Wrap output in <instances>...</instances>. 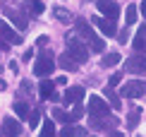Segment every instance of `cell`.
Returning a JSON list of instances; mask_svg holds the SVG:
<instances>
[{
    "instance_id": "obj_1",
    "label": "cell",
    "mask_w": 146,
    "mask_h": 137,
    "mask_svg": "<svg viewBox=\"0 0 146 137\" xmlns=\"http://www.w3.org/2000/svg\"><path fill=\"white\" fill-rule=\"evenodd\" d=\"M67 58H72L77 65H79V63L84 65V63L89 60V51L84 48V43L79 41L74 34H70V36H67Z\"/></svg>"
},
{
    "instance_id": "obj_2",
    "label": "cell",
    "mask_w": 146,
    "mask_h": 137,
    "mask_svg": "<svg viewBox=\"0 0 146 137\" xmlns=\"http://www.w3.org/2000/svg\"><path fill=\"white\" fill-rule=\"evenodd\" d=\"M77 32L84 36V41H89V46H91V51H96V53H101V51H106V43H103V39H98L94 32H91V27L86 22H77Z\"/></svg>"
},
{
    "instance_id": "obj_3",
    "label": "cell",
    "mask_w": 146,
    "mask_h": 137,
    "mask_svg": "<svg viewBox=\"0 0 146 137\" xmlns=\"http://www.w3.org/2000/svg\"><path fill=\"white\" fill-rule=\"evenodd\" d=\"M53 70H55V60H53V55H38V60L34 63V75L36 77H46V75H50Z\"/></svg>"
},
{
    "instance_id": "obj_4",
    "label": "cell",
    "mask_w": 146,
    "mask_h": 137,
    "mask_svg": "<svg viewBox=\"0 0 146 137\" xmlns=\"http://www.w3.org/2000/svg\"><path fill=\"white\" fill-rule=\"evenodd\" d=\"M120 94L129 96V99H137V96L146 94V82H141V79H132V82H127L122 89H120Z\"/></svg>"
},
{
    "instance_id": "obj_5",
    "label": "cell",
    "mask_w": 146,
    "mask_h": 137,
    "mask_svg": "<svg viewBox=\"0 0 146 137\" xmlns=\"http://www.w3.org/2000/svg\"><path fill=\"white\" fill-rule=\"evenodd\" d=\"M89 111H91V113H94V116H108V111H110V106H108L106 101H103V99L98 96V94H94V96H91L89 99Z\"/></svg>"
},
{
    "instance_id": "obj_6",
    "label": "cell",
    "mask_w": 146,
    "mask_h": 137,
    "mask_svg": "<svg viewBox=\"0 0 146 137\" xmlns=\"http://www.w3.org/2000/svg\"><path fill=\"white\" fill-rule=\"evenodd\" d=\"M0 39L7 41V43H12V46H19V43H22V36L17 34L10 24H5V22H0Z\"/></svg>"
},
{
    "instance_id": "obj_7",
    "label": "cell",
    "mask_w": 146,
    "mask_h": 137,
    "mask_svg": "<svg viewBox=\"0 0 146 137\" xmlns=\"http://www.w3.org/2000/svg\"><path fill=\"white\" fill-rule=\"evenodd\" d=\"M96 7H98V12H103V15H108L110 19L120 15V5L115 3V0H98V3H96Z\"/></svg>"
},
{
    "instance_id": "obj_8",
    "label": "cell",
    "mask_w": 146,
    "mask_h": 137,
    "mask_svg": "<svg viewBox=\"0 0 146 137\" xmlns=\"http://www.w3.org/2000/svg\"><path fill=\"white\" fill-rule=\"evenodd\" d=\"M3 132H5V137H19L22 135V125L15 118H3Z\"/></svg>"
},
{
    "instance_id": "obj_9",
    "label": "cell",
    "mask_w": 146,
    "mask_h": 137,
    "mask_svg": "<svg viewBox=\"0 0 146 137\" xmlns=\"http://www.w3.org/2000/svg\"><path fill=\"white\" fill-rule=\"evenodd\" d=\"M91 22H94V24H96V27H98L106 36H115V34H117V29H115V22H113V19H101V17H91Z\"/></svg>"
},
{
    "instance_id": "obj_10",
    "label": "cell",
    "mask_w": 146,
    "mask_h": 137,
    "mask_svg": "<svg viewBox=\"0 0 146 137\" xmlns=\"http://www.w3.org/2000/svg\"><path fill=\"white\" fill-rule=\"evenodd\" d=\"M127 70H129V72H146V55L129 58V60H127Z\"/></svg>"
},
{
    "instance_id": "obj_11",
    "label": "cell",
    "mask_w": 146,
    "mask_h": 137,
    "mask_svg": "<svg viewBox=\"0 0 146 137\" xmlns=\"http://www.w3.org/2000/svg\"><path fill=\"white\" fill-rule=\"evenodd\" d=\"M82 96H84V87H70V89L65 91V96H62V99H65L67 103H77Z\"/></svg>"
},
{
    "instance_id": "obj_12",
    "label": "cell",
    "mask_w": 146,
    "mask_h": 137,
    "mask_svg": "<svg viewBox=\"0 0 146 137\" xmlns=\"http://www.w3.org/2000/svg\"><path fill=\"white\" fill-rule=\"evenodd\" d=\"M38 137H58L53 120H43V128H41V135H38Z\"/></svg>"
},
{
    "instance_id": "obj_13",
    "label": "cell",
    "mask_w": 146,
    "mask_h": 137,
    "mask_svg": "<svg viewBox=\"0 0 146 137\" xmlns=\"http://www.w3.org/2000/svg\"><path fill=\"white\" fill-rule=\"evenodd\" d=\"M137 17H139L137 5H129V7L125 10V22H127V24H134V22H137Z\"/></svg>"
},
{
    "instance_id": "obj_14",
    "label": "cell",
    "mask_w": 146,
    "mask_h": 137,
    "mask_svg": "<svg viewBox=\"0 0 146 137\" xmlns=\"http://www.w3.org/2000/svg\"><path fill=\"white\" fill-rule=\"evenodd\" d=\"M38 91H41V99H50V96H53V82L43 79L41 87H38Z\"/></svg>"
},
{
    "instance_id": "obj_15",
    "label": "cell",
    "mask_w": 146,
    "mask_h": 137,
    "mask_svg": "<svg viewBox=\"0 0 146 137\" xmlns=\"http://www.w3.org/2000/svg\"><path fill=\"white\" fill-rule=\"evenodd\" d=\"M120 63V53H108L106 55V58H103V67H115V65H117Z\"/></svg>"
},
{
    "instance_id": "obj_16",
    "label": "cell",
    "mask_w": 146,
    "mask_h": 137,
    "mask_svg": "<svg viewBox=\"0 0 146 137\" xmlns=\"http://www.w3.org/2000/svg\"><path fill=\"white\" fill-rule=\"evenodd\" d=\"M53 116H55V120H60V123H72V116L65 113L62 108H53Z\"/></svg>"
},
{
    "instance_id": "obj_17",
    "label": "cell",
    "mask_w": 146,
    "mask_h": 137,
    "mask_svg": "<svg viewBox=\"0 0 146 137\" xmlns=\"http://www.w3.org/2000/svg\"><path fill=\"white\" fill-rule=\"evenodd\" d=\"M5 15H7V17H12V22H15L17 27H22V29H27V19H22V17L17 15V12H12V10H5Z\"/></svg>"
},
{
    "instance_id": "obj_18",
    "label": "cell",
    "mask_w": 146,
    "mask_h": 137,
    "mask_svg": "<svg viewBox=\"0 0 146 137\" xmlns=\"http://www.w3.org/2000/svg\"><path fill=\"white\" fill-rule=\"evenodd\" d=\"M55 17H58L60 22H65V24H67V22H72V15H70L67 10H62V7H55Z\"/></svg>"
},
{
    "instance_id": "obj_19",
    "label": "cell",
    "mask_w": 146,
    "mask_h": 137,
    "mask_svg": "<svg viewBox=\"0 0 146 137\" xmlns=\"http://www.w3.org/2000/svg\"><path fill=\"white\" fill-rule=\"evenodd\" d=\"M15 113L19 116V118H24V116H29V106L24 103V101H17V103H15Z\"/></svg>"
},
{
    "instance_id": "obj_20",
    "label": "cell",
    "mask_w": 146,
    "mask_h": 137,
    "mask_svg": "<svg viewBox=\"0 0 146 137\" xmlns=\"http://www.w3.org/2000/svg\"><path fill=\"white\" fill-rule=\"evenodd\" d=\"M29 125H31V128H38L41 125V113H38V111L29 113Z\"/></svg>"
},
{
    "instance_id": "obj_21",
    "label": "cell",
    "mask_w": 146,
    "mask_h": 137,
    "mask_svg": "<svg viewBox=\"0 0 146 137\" xmlns=\"http://www.w3.org/2000/svg\"><path fill=\"white\" fill-rule=\"evenodd\" d=\"M60 65H62L65 70H77V63H74V60H67V55L60 58Z\"/></svg>"
},
{
    "instance_id": "obj_22",
    "label": "cell",
    "mask_w": 146,
    "mask_h": 137,
    "mask_svg": "<svg viewBox=\"0 0 146 137\" xmlns=\"http://www.w3.org/2000/svg\"><path fill=\"white\" fill-rule=\"evenodd\" d=\"M132 46H134V51H144V48H146V39L134 36V43H132Z\"/></svg>"
},
{
    "instance_id": "obj_23",
    "label": "cell",
    "mask_w": 146,
    "mask_h": 137,
    "mask_svg": "<svg viewBox=\"0 0 146 137\" xmlns=\"http://www.w3.org/2000/svg\"><path fill=\"white\" fill-rule=\"evenodd\" d=\"M31 10L36 12V15H41L46 7H43V3H41V0H31Z\"/></svg>"
},
{
    "instance_id": "obj_24",
    "label": "cell",
    "mask_w": 146,
    "mask_h": 137,
    "mask_svg": "<svg viewBox=\"0 0 146 137\" xmlns=\"http://www.w3.org/2000/svg\"><path fill=\"white\" fill-rule=\"evenodd\" d=\"M108 96H110V106H113V108H117V111H120V99H117V94H113V91H108Z\"/></svg>"
},
{
    "instance_id": "obj_25",
    "label": "cell",
    "mask_w": 146,
    "mask_h": 137,
    "mask_svg": "<svg viewBox=\"0 0 146 137\" xmlns=\"http://www.w3.org/2000/svg\"><path fill=\"white\" fill-rule=\"evenodd\" d=\"M58 137H77V132H74V128H62V132Z\"/></svg>"
},
{
    "instance_id": "obj_26",
    "label": "cell",
    "mask_w": 146,
    "mask_h": 137,
    "mask_svg": "<svg viewBox=\"0 0 146 137\" xmlns=\"http://www.w3.org/2000/svg\"><path fill=\"white\" fill-rule=\"evenodd\" d=\"M70 116H72V120H77V118H82V103H79V101H77V106H74V111H72Z\"/></svg>"
},
{
    "instance_id": "obj_27",
    "label": "cell",
    "mask_w": 146,
    "mask_h": 137,
    "mask_svg": "<svg viewBox=\"0 0 146 137\" xmlns=\"http://www.w3.org/2000/svg\"><path fill=\"white\" fill-rule=\"evenodd\" d=\"M108 84H110V89H113V87H117V84H120V72L110 75V79H108Z\"/></svg>"
},
{
    "instance_id": "obj_28",
    "label": "cell",
    "mask_w": 146,
    "mask_h": 137,
    "mask_svg": "<svg viewBox=\"0 0 146 137\" xmlns=\"http://www.w3.org/2000/svg\"><path fill=\"white\" fill-rule=\"evenodd\" d=\"M139 116H141V108H139V111H137V108H134V111H132V113H129V125H134V123H137V118H139Z\"/></svg>"
},
{
    "instance_id": "obj_29",
    "label": "cell",
    "mask_w": 146,
    "mask_h": 137,
    "mask_svg": "<svg viewBox=\"0 0 146 137\" xmlns=\"http://www.w3.org/2000/svg\"><path fill=\"white\" fill-rule=\"evenodd\" d=\"M36 43H38V46H46V43H48V36H38V39H36Z\"/></svg>"
},
{
    "instance_id": "obj_30",
    "label": "cell",
    "mask_w": 146,
    "mask_h": 137,
    "mask_svg": "<svg viewBox=\"0 0 146 137\" xmlns=\"http://www.w3.org/2000/svg\"><path fill=\"white\" fill-rule=\"evenodd\" d=\"M137 36H141V39H146V24H141V27H139V34Z\"/></svg>"
},
{
    "instance_id": "obj_31",
    "label": "cell",
    "mask_w": 146,
    "mask_h": 137,
    "mask_svg": "<svg viewBox=\"0 0 146 137\" xmlns=\"http://www.w3.org/2000/svg\"><path fill=\"white\" fill-rule=\"evenodd\" d=\"M31 55H34V51H31V48H29V51H27V53H24V55H22V58H24V60H31Z\"/></svg>"
},
{
    "instance_id": "obj_32",
    "label": "cell",
    "mask_w": 146,
    "mask_h": 137,
    "mask_svg": "<svg viewBox=\"0 0 146 137\" xmlns=\"http://www.w3.org/2000/svg\"><path fill=\"white\" fill-rule=\"evenodd\" d=\"M141 15L146 17V0H144V3H141Z\"/></svg>"
},
{
    "instance_id": "obj_33",
    "label": "cell",
    "mask_w": 146,
    "mask_h": 137,
    "mask_svg": "<svg viewBox=\"0 0 146 137\" xmlns=\"http://www.w3.org/2000/svg\"><path fill=\"white\" fill-rule=\"evenodd\" d=\"M5 87H7V84H5V79H0V91H3Z\"/></svg>"
}]
</instances>
